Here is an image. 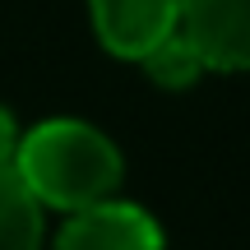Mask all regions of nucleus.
Masks as SVG:
<instances>
[{
  "label": "nucleus",
  "instance_id": "nucleus-1",
  "mask_svg": "<svg viewBox=\"0 0 250 250\" xmlns=\"http://www.w3.org/2000/svg\"><path fill=\"white\" fill-rule=\"evenodd\" d=\"M14 171L37 195L42 208H88L98 199H111L121 186V153L98 125L56 116L19 134Z\"/></svg>",
  "mask_w": 250,
  "mask_h": 250
},
{
  "label": "nucleus",
  "instance_id": "nucleus-2",
  "mask_svg": "<svg viewBox=\"0 0 250 250\" xmlns=\"http://www.w3.org/2000/svg\"><path fill=\"white\" fill-rule=\"evenodd\" d=\"M51 250H162V227L139 204L98 199L65 218Z\"/></svg>",
  "mask_w": 250,
  "mask_h": 250
},
{
  "label": "nucleus",
  "instance_id": "nucleus-3",
  "mask_svg": "<svg viewBox=\"0 0 250 250\" xmlns=\"http://www.w3.org/2000/svg\"><path fill=\"white\" fill-rule=\"evenodd\" d=\"M176 28L208 70H250V0H181Z\"/></svg>",
  "mask_w": 250,
  "mask_h": 250
},
{
  "label": "nucleus",
  "instance_id": "nucleus-4",
  "mask_svg": "<svg viewBox=\"0 0 250 250\" xmlns=\"http://www.w3.org/2000/svg\"><path fill=\"white\" fill-rule=\"evenodd\" d=\"M88 9L98 42L125 61H139L181 19V0H88Z\"/></svg>",
  "mask_w": 250,
  "mask_h": 250
},
{
  "label": "nucleus",
  "instance_id": "nucleus-5",
  "mask_svg": "<svg viewBox=\"0 0 250 250\" xmlns=\"http://www.w3.org/2000/svg\"><path fill=\"white\" fill-rule=\"evenodd\" d=\"M0 250H42V204L14 167H0Z\"/></svg>",
  "mask_w": 250,
  "mask_h": 250
},
{
  "label": "nucleus",
  "instance_id": "nucleus-6",
  "mask_svg": "<svg viewBox=\"0 0 250 250\" xmlns=\"http://www.w3.org/2000/svg\"><path fill=\"white\" fill-rule=\"evenodd\" d=\"M139 65L148 70V79H153V83H162V88H186V83H195L199 74L208 70V65L199 61L195 42H190L181 28H171L162 42H153L148 51L139 56Z\"/></svg>",
  "mask_w": 250,
  "mask_h": 250
},
{
  "label": "nucleus",
  "instance_id": "nucleus-7",
  "mask_svg": "<svg viewBox=\"0 0 250 250\" xmlns=\"http://www.w3.org/2000/svg\"><path fill=\"white\" fill-rule=\"evenodd\" d=\"M14 153H19V125L0 107V167H14Z\"/></svg>",
  "mask_w": 250,
  "mask_h": 250
}]
</instances>
